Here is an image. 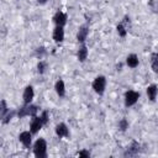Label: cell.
Masks as SVG:
<instances>
[{
	"label": "cell",
	"mask_w": 158,
	"mask_h": 158,
	"mask_svg": "<svg viewBox=\"0 0 158 158\" xmlns=\"http://www.w3.org/2000/svg\"><path fill=\"white\" fill-rule=\"evenodd\" d=\"M33 98H35L33 86H32V85H26L25 89H23V93H22V102H23V105L32 104Z\"/></svg>",
	"instance_id": "cell-6"
},
{
	"label": "cell",
	"mask_w": 158,
	"mask_h": 158,
	"mask_svg": "<svg viewBox=\"0 0 158 158\" xmlns=\"http://www.w3.org/2000/svg\"><path fill=\"white\" fill-rule=\"evenodd\" d=\"M41 116V118H42V121H43V123L44 125H47V122H48V118H49V116H48V111H42V114L40 115Z\"/></svg>",
	"instance_id": "cell-26"
},
{
	"label": "cell",
	"mask_w": 158,
	"mask_h": 158,
	"mask_svg": "<svg viewBox=\"0 0 158 158\" xmlns=\"http://www.w3.org/2000/svg\"><path fill=\"white\" fill-rule=\"evenodd\" d=\"M38 112V106L37 105H33V104H28V105H22L19 111H17V116L19 118H22V117H26V116H36Z\"/></svg>",
	"instance_id": "cell-2"
},
{
	"label": "cell",
	"mask_w": 158,
	"mask_h": 158,
	"mask_svg": "<svg viewBox=\"0 0 158 158\" xmlns=\"http://www.w3.org/2000/svg\"><path fill=\"white\" fill-rule=\"evenodd\" d=\"M139 64V59H138V56L136 53H131L126 57V65L131 69H135L137 68Z\"/></svg>",
	"instance_id": "cell-12"
},
{
	"label": "cell",
	"mask_w": 158,
	"mask_h": 158,
	"mask_svg": "<svg viewBox=\"0 0 158 158\" xmlns=\"http://www.w3.org/2000/svg\"><path fill=\"white\" fill-rule=\"evenodd\" d=\"M36 69H37V73L42 75V74H44V73L47 72V69H48V63H47L46 60H40V62L37 63Z\"/></svg>",
	"instance_id": "cell-19"
},
{
	"label": "cell",
	"mask_w": 158,
	"mask_h": 158,
	"mask_svg": "<svg viewBox=\"0 0 158 158\" xmlns=\"http://www.w3.org/2000/svg\"><path fill=\"white\" fill-rule=\"evenodd\" d=\"M52 37H53V41L57 44L62 43L64 41V27H62V26H54Z\"/></svg>",
	"instance_id": "cell-10"
},
{
	"label": "cell",
	"mask_w": 158,
	"mask_h": 158,
	"mask_svg": "<svg viewBox=\"0 0 158 158\" xmlns=\"http://www.w3.org/2000/svg\"><path fill=\"white\" fill-rule=\"evenodd\" d=\"M32 132L31 131H22L20 135H19V141L20 143L26 148H31V144H32Z\"/></svg>",
	"instance_id": "cell-5"
},
{
	"label": "cell",
	"mask_w": 158,
	"mask_h": 158,
	"mask_svg": "<svg viewBox=\"0 0 158 158\" xmlns=\"http://www.w3.org/2000/svg\"><path fill=\"white\" fill-rule=\"evenodd\" d=\"M146 94H147V98L151 100V101H156V98L158 95V86L156 84H151L147 86L146 89Z\"/></svg>",
	"instance_id": "cell-16"
},
{
	"label": "cell",
	"mask_w": 158,
	"mask_h": 158,
	"mask_svg": "<svg viewBox=\"0 0 158 158\" xmlns=\"http://www.w3.org/2000/svg\"><path fill=\"white\" fill-rule=\"evenodd\" d=\"M117 126H118V128H120V131H122V132H125L127 128H128V121L123 117V118H121L120 121H118V123H117Z\"/></svg>",
	"instance_id": "cell-22"
},
{
	"label": "cell",
	"mask_w": 158,
	"mask_h": 158,
	"mask_svg": "<svg viewBox=\"0 0 158 158\" xmlns=\"http://www.w3.org/2000/svg\"><path fill=\"white\" fill-rule=\"evenodd\" d=\"M37 2H38L40 5H44V4L48 2V0H37Z\"/></svg>",
	"instance_id": "cell-27"
},
{
	"label": "cell",
	"mask_w": 158,
	"mask_h": 158,
	"mask_svg": "<svg viewBox=\"0 0 158 158\" xmlns=\"http://www.w3.org/2000/svg\"><path fill=\"white\" fill-rule=\"evenodd\" d=\"M88 33H89V25L88 23H84V25L79 26L78 32H77V41L79 43H85V40L88 37Z\"/></svg>",
	"instance_id": "cell-8"
},
{
	"label": "cell",
	"mask_w": 158,
	"mask_h": 158,
	"mask_svg": "<svg viewBox=\"0 0 158 158\" xmlns=\"http://www.w3.org/2000/svg\"><path fill=\"white\" fill-rule=\"evenodd\" d=\"M16 114H17L16 111H9V112L6 114V116H5V117L1 120V122H2L4 125H5V123H9V122L11 121V118H12V117H14Z\"/></svg>",
	"instance_id": "cell-23"
},
{
	"label": "cell",
	"mask_w": 158,
	"mask_h": 158,
	"mask_svg": "<svg viewBox=\"0 0 158 158\" xmlns=\"http://www.w3.org/2000/svg\"><path fill=\"white\" fill-rule=\"evenodd\" d=\"M91 86H93L94 91L98 95H102L105 93V89H106V78L104 75L95 77L94 80H93V83H91Z\"/></svg>",
	"instance_id": "cell-3"
},
{
	"label": "cell",
	"mask_w": 158,
	"mask_h": 158,
	"mask_svg": "<svg viewBox=\"0 0 158 158\" xmlns=\"http://www.w3.org/2000/svg\"><path fill=\"white\" fill-rule=\"evenodd\" d=\"M52 20H53L54 26H62V27H64L65 23H67L68 17H67V15H65L63 11H57V12L53 15Z\"/></svg>",
	"instance_id": "cell-9"
},
{
	"label": "cell",
	"mask_w": 158,
	"mask_h": 158,
	"mask_svg": "<svg viewBox=\"0 0 158 158\" xmlns=\"http://www.w3.org/2000/svg\"><path fill=\"white\" fill-rule=\"evenodd\" d=\"M43 126H44V123H43L41 116H37V115H36V116H33V117L31 118V122H30V131H31L33 135H36Z\"/></svg>",
	"instance_id": "cell-7"
},
{
	"label": "cell",
	"mask_w": 158,
	"mask_h": 158,
	"mask_svg": "<svg viewBox=\"0 0 158 158\" xmlns=\"http://www.w3.org/2000/svg\"><path fill=\"white\" fill-rule=\"evenodd\" d=\"M139 148H141V146H139L137 142H132V143L130 144V147H127V149L125 151L123 156H125V157H132V156H137V154L139 153Z\"/></svg>",
	"instance_id": "cell-13"
},
{
	"label": "cell",
	"mask_w": 158,
	"mask_h": 158,
	"mask_svg": "<svg viewBox=\"0 0 158 158\" xmlns=\"http://www.w3.org/2000/svg\"><path fill=\"white\" fill-rule=\"evenodd\" d=\"M148 7L153 14H158V0H148Z\"/></svg>",
	"instance_id": "cell-21"
},
{
	"label": "cell",
	"mask_w": 158,
	"mask_h": 158,
	"mask_svg": "<svg viewBox=\"0 0 158 158\" xmlns=\"http://www.w3.org/2000/svg\"><path fill=\"white\" fill-rule=\"evenodd\" d=\"M121 22L126 26V28H127V30H130V28H131V19H130V16H128V15L123 16V19L121 20Z\"/></svg>",
	"instance_id": "cell-24"
},
{
	"label": "cell",
	"mask_w": 158,
	"mask_h": 158,
	"mask_svg": "<svg viewBox=\"0 0 158 158\" xmlns=\"http://www.w3.org/2000/svg\"><path fill=\"white\" fill-rule=\"evenodd\" d=\"M33 154L37 158H46L47 157V142L44 138L40 137L33 143Z\"/></svg>",
	"instance_id": "cell-1"
},
{
	"label": "cell",
	"mask_w": 158,
	"mask_h": 158,
	"mask_svg": "<svg viewBox=\"0 0 158 158\" xmlns=\"http://www.w3.org/2000/svg\"><path fill=\"white\" fill-rule=\"evenodd\" d=\"M149 62H151V68L152 70L158 74V52H153L149 57Z\"/></svg>",
	"instance_id": "cell-17"
},
{
	"label": "cell",
	"mask_w": 158,
	"mask_h": 158,
	"mask_svg": "<svg viewBox=\"0 0 158 158\" xmlns=\"http://www.w3.org/2000/svg\"><path fill=\"white\" fill-rule=\"evenodd\" d=\"M9 112V107H7V104H6V101L2 99L1 101H0V118L2 120L5 116H6V114Z\"/></svg>",
	"instance_id": "cell-20"
},
{
	"label": "cell",
	"mask_w": 158,
	"mask_h": 158,
	"mask_svg": "<svg viewBox=\"0 0 158 158\" xmlns=\"http://www.w3.org/2000/svg\"><path fill=\"white\" fill-rule=\"evenodd\" d=\"M54 90H56V94L59 98H64L65 96V84H64V81L62 79H58L54 83Z\"/></svg>",
	"instance_id": "cell-15"
},
{
	"label": "cell",
	"mask_w": 158,
	"mask_h": 158,
	"mask_svg": "<svg viewBox=\"0 0 158 158\" xmlns=\"http://www.w3.org/2000/svg\"><path fill=\"white\" fill-rule=\"evenodd\" d=\"M54 132H56L57 137H59V138L69 137V128H68V126H67L64 122L58 123V125L56 126V128H54Z\"/></svg>",
	"instance_id": "cell-11"
},
{
	"label": "cell",
	"mask_w": 158,
	"mask_h": 158,
	"mask_svg": "<svg viewBox=\"0 0 158 158\" xmlns=\"http://www.w3.org/2000/svg\"><path fill=\"white\" fill-rule=\"evenodd\" d=\"M78 157L80 158H89L90 157V152L86 149H81L80 152H78Z\"/></svg>",
	"instance_id": "cell-25"
},
{
	"label": "cell",
	"mask_w": 158,
	"mask_h": 158,
	"mask_svg": "<svg viewBox=\"0 0 158 158\" xmlns=\"http://www.w3.org/2000/svg\"><path fill=\"white\" fill-rule=\"evenodd\" d=\"M88 54H89V51H88V47L85 43H81V46L78 48L77 51V58L79 62H85V59L88 58Z\"/></svg>",
	"instance_id": "cell-14"
},
{
	"label": "cell",
	"mask_w": 158,
	"mask_h": 158,
	"mask_svg": "<svg viewBox=\"0 0 158 158\" xmlns=\"http://www.w3.org/2000/svg\"><path fill=\"white\" fill-rule=\"evenodd\" d=\"M139 99V93L136 91V90H127L123 95V102H125V106L126 107H130V106H133Z\"/></svg>",
	"instance_id": "cell-4"
},
{
	"label": "cell",
	"mask_w": 158,
	"mask_h": 158,
	"mask_svg": "<svg viewBox=\"0 0 158 158\" xmlns=\"http://www.w3.org/2000/svg\"><path fill=\"white\" fill-rule=\"evenodd\" d=\"M116 32H117V35H118L121 38H125V37L127 36L128 30L126 28V26H125L122 22H120V23L116 25Z\"/></svg>",
	"instance_id": "cell-18"
}]
</instances>
